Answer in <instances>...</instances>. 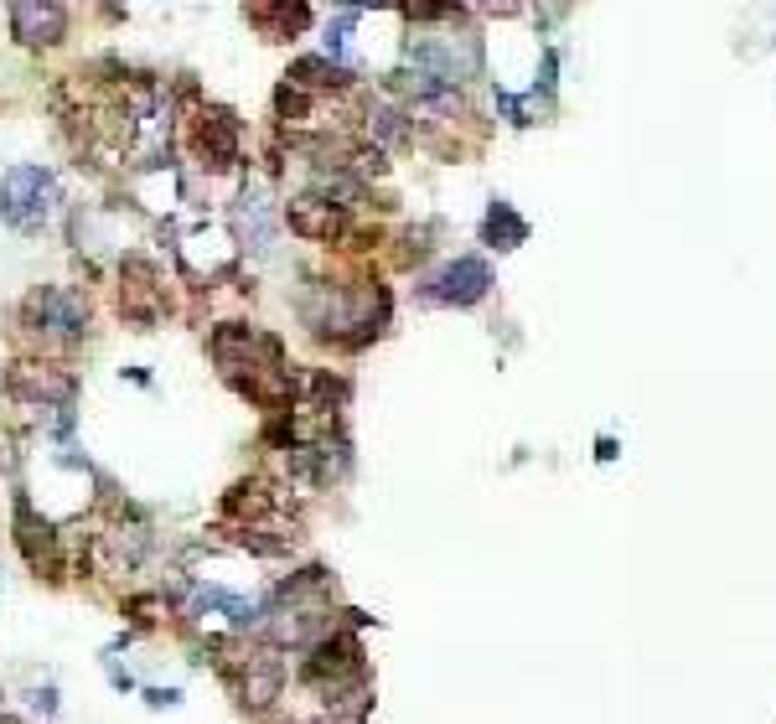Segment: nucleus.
I'll use <instances>...</instances> for the list:
<instances>
[{"label": "nucleus", "mask_w": 776, "mask_h": 724, "mask_svg": "<svg viewBox=\"0 0 776 724\" xmlns=\"http://www.w3.org/2000/svg\"><path fill=\"white\" fill-rule=\"evenodd\" d=\"M285 218H290V228L301 233V238H311V244H332V238L342 233V207L321 202L316 192H301V197H290Z\"/></svg>", "instance_id": "10"}, {"label": "nucleus", "mask_w": 776, "mask_h": 724, "mask_svg": "<svg viewBox=\"0 0 776 724\" xmlns=\"http://www.w3.org/2000/svg\"><path fill=\"white\" fill-rule=\"evenodd\" d=\"M125 285H119V311L140 326H156L161 321V275L151 259H125Z\"/></svg>", "instance_id": "4"}, {"label": "nucleus", "mask_w": 776, "mask_h": 724, "mask_svg": "<svg viewBox=\"0 0 776 724\" xmlns=\"http://www.w3.org/2000/svg\"><path fill=\"white\" fill-rule=\"evenodd\" d=\"M285 688V662L275 652H259V657H244L238 668V704L244 709H270Z\"/></svg>", "instance_id": "8"}, {"label": "nucleus", "mask_w": 776, "mask_h": 724, "mask_svg": "<svg viewBox=\"0 0 776 724\" xmlns=\"http://www.w3.org/2000/svg\"><path fill=\"white\" fill-rule=\"evenodd\" d=\"M233 233H238V244H244V249L270 254V244H275V213H270V197H264L259 187H249L244 197L233 202Z\"/></svg>", "instance_id": "9"}, {"label": "nucleus", "mask_w": 776, "mask_h": 724, "mask_svg": "<svg viewBox=\"0 0 776 724\" xmlns=\"http://www.w3.org/2000/svg\"><path fill=\"white\" fill-rule=\"evenodd\" d=\"M290 88H301V94H321V88H342L352 73L337 68L332 57H301V63H290Z\"/></svg>", "instance_id": "11"}, {"label": "nucleus", "mask_w": 776, "mask_h": 724, "mask_svg": "<svg viewBox=\"0 0 776 724\" xmlns=\"http://www.w3.org/2000/svg\"><path fill=\"white\" fill-rule=\"evenodd\" d=\"M176 699H182L176 688H145V704H151V709H171Z\"/></svg>", "instance_id": "14"}, {"label": "nucleus", "mask_w": 776, "mask_h": 724, "mask_svg": "<svg viewBox=\"0 0 776 724\" xmlns=\"http://www.w3.org/2000/svg\"><path fill=\"white\" fill-rule=\"evenodd\" d=\"M197 150H202V166L233 171L238 166V119L228 109H202L197 114Z\"/></svg>", "instance_id": "6"}, {"label": "nucleus", "mask_w": 776, "mask_h": 724, "mask_svg": "<svg viewBox=\"0 0 776 724\" xmlns=\"http://www.w3.org/2000/svg\"><path fill=\"white\" fill-rule=\"evenodd\" d=\"M16 538H21V549H26V564L37 569V575L47 580H63V554H57V533L47 523H37V512L26 497H16Z\"/></svg>", "instance_id": "5"}, {"label": "nucleus", "mask_w": 776, "mask_h": 724, "mask_svg": "<svg viewBox=\"0 0 776 724\" xmlns=\"http://www.w3.org/2000/svg\"><path fill=\"white\" fill-rule=\"evenodd\" d=\"M21 331L37 347H73L88 331V300L63 285H37L21 300Z\"/></svg>", "instance_id": "1"}, {"label": "nucleus", "mask_w": 776, "mask_h": 724, "mask_svg": "<svg viewBox=\"0 0 776 724\" xmlns=\"http://www.w3.org/2000/svg\"><path fill=\"white\" fill-rule=\"evenodd\" d=\"M482 238H487L492 249H518L523 238H528V223L513 213V202H492V213L482 223Z\"/></svg>", "instance_id": "13"}, {"label": "nucleus", "mask_w": 776, "mask_h": 724, "mask_svg": "<svg viewBox=\"0 0 776 724\" xmlns=\"http://www.w3.org/2000/svg\"><path fill=\"white\" fill-rule=\"evenodd\" d=\"M487 285H492L487 259L461 254V259H451L445 269H435V275L420 285V295L435 300V306H476V300L487 295Z\"/></svg>", "instance_id": "3"}, {"label": "nucleus", "mask_w": 776, "mask_h": 724, "mask_svg": "<svg viewBox=\"0 0 776 724\" xmlns=\"http://www.w3.org/2000/svg\"><path fill=\"white\" fill-rule=\"evenodd\" d=\"M57 202V176L47 166H11L0 176V218L16 233H37Z\"/></svg>", "instance_id": "2"}, {"label": "nucleus", "mask_w": 776, "mask_h": 724, "mask_svg": "<svg viewBox=\"0 0 776 724\" xmlns=\"http://www.w3.org/2000/svg\"><path fill=\"white\" fill-rule=\"evenodd\" d=\"M11 32L21 47H52L68 32V11L63 6H42V0H16L11 6Z\"/></svg>", "instance_id": "7"}, {"label": "nucleus", "mask_w": 776, "mask_h": 724, "mask_svg": "<svg viewBox=\"0 0 776 724\" xmlns=\"http://www.w3.org/2000/svg\"><path fill=\"white\" fill-rule=\"evenodd\" d=\"M244 16L254 26H264V37H270V42H285L290 32L311 26V6H249Z\"/></svg>", "instance_id": "12"}, {"label": "nucleus", "mask_w": 776, "mask_h": 724, "mask_svg": "<svg viewBox=\"0 0 776 724\" xmlns=\"http://www.w3.org/2000/svg\"><path fill=\"white\" fill-rule=\"evenodd\" d=\"M32 709H42V714H57V688H37V693H32Z\"/></svg>", "instance_id": "15"}]
</instances>
